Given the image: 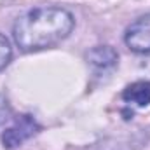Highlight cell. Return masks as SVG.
<instances>
[{
  "label": "cell",
  "instance_id": "cell-1",
  "mask_svg": "<svg viewBox=\"0 0 150 150\" xmlns=\"http://www.w3.org/2000/svg\"><path fill=\"white\" fill-rule=\"evenodd\" d=\"M74 26L75 19L70 11L56 5H42L26 11L16 19L12 37L23 52H35L63 42Z\"/></svg>",
  "mask_w": 150,
  "mask_h": 150
},
{
  "label": "cell",
  "instance_id": "cell-7",
  "mask_svg": "<svg viewBox=\"0 0 150 150\" xmlns=\"http://www.w3.org/2000/svg\"><path fill=\"white\" fill-rule=\"evenodd\" d=\"M7 112H9L7 101H5V98H4V96H0V124L5 120V117H7Z\"/></svg>",
  "mask_w": 150,
  "mask_h": 150
},
{
  "label": "cell",
  "instance_id": "cell-6",
  "mask_svg": "<svg viewBox=\"0 0 150 150\" xmlns=\"http://www.w3.org/2000/svg\"><path fill=\"white\" fill-rule=\"evenodd\" d=\"M11 58H12V47H11V42L0 33V72L9 65Z\"/></svg>",
  "mask_w": 150,
  "mask_h": 150
},
{
  "label": "cell",
  "instance_id": "cell-2",
  "mask_svg": "<svg viewBox=\"0 0 150 150\" xmlns=\"http://www.w3.org/2000/svg\"><path fill=\"white\" fill-rule=\"evenodd\" d=\"M40 126L32 115H19L2 133V143L5 149H16L21 143H25L28 138H32Z\"/></svg>",
  "mask_w": 150,
  "mask_h": 150
},
{
  "label": "cell",
  "instance_id": "cell-5",
  "mask_svg": "<svg viewBox=\"0 0 150 150\" xmlns=\"http://www.w3.org/2000/svg\"><path fill=\"white\" fill-rule=\"evenodd\" d=\"M87 59H89V65L96 72H107V70H112L117 65L119 54L110 45H98V47L89 51Z\"/></svg>",
  "mask_w": 150,
  "mask_h": 150
},
{
  "label": "cell",
  "instance_id": "cell-3",
  "mask_svg": "<svg viewBox=\"0 0 150 150\" xmlns=\"http://www.w3.org/2000/svg\"><path fill=\"white\" fill-rule=\"evenodd\" d=\"M124 42L136 54H150V12L127 26Z\"/></svg>",
  "mask_w": 150,
  "mask_h": 150
},
{
  "label": "cell",
  "instance_id": "cell-4",
  "mask_svg": "<svg viewBox=\"0 0 150 150\" xmlns=\"http://www.w3.org/2000/svg\"><path fill=\"white\" fill-rule=\"evenodd\" d=\"M122 100L129 107L145 108L150 105V80H136L122 91Z\"/></svg>",
  "mask_w": 150,
  "mask_h": 150
}]
</instances>
